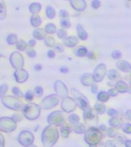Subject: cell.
I'll return each instance as SVG.
<instances>
[{
  "label": "cell",
  "mask_w": 131,
  "mask_h": 147,
  "mask_svg": "<svg viewBox=\"0 0 131 147\" xmlns=\"http://www.w3.org/2000/svg\"><path fill=\"white\" fill-rule=\"evenodd\" d=\"M16 39H17V36H16V34H11L10 35L8 36L7 38V42L9 45H14V44H16Z\"/></svg>",
  "instance_id": "cell-14"
},
{
  "label": "cell",
  "mask_w": 131,
  "mask_h": 147,
  "mask_svg": "<svg viewBox=\"0 0 131 147\" xmlns=\"http://www.w3.org/2000/svg\"><path fill=\"white\" fill-rule=\"evenodd\" d=\"M117 67L120 70H121L124 72H129L130 71V65L127 62L124 61H120L117 62Z\"/></svg>",
  "instance_id": "cell-1"
},
{
  "label": "cell",
  "mask_w": 131,
  "mask_h": 147,
  "mask_svg": "<svg viewBox=\"0 0 131 147\" xmlns=\"http://www.w3.org/2000/svg\"><path fill=\"white\" fill-rule=\"evenodd\" d=\"M34 94L37 96H41L43 94V89L41 87H37L34 89Z\"/></svg>",
  "instance_id": "cell-18"
},
{
  "label": "cell",
  "mask_w": 131,
  "mask_h": 147,
  "mask_svg": "<svg viewBox=\"0 0 131 147\" xmlns=\"http://www.w3.org/2000/svg\"><path fill=\"white\" fill-rule=\"evenodd\" d=\"M97 99H98V100L102 101V102H105V101L108 100V99H109V95H108V94L107 92L101 91V93L98 94Z\"/></svg>",
  "instance_id": "cell-6"
},
{
  "label": "cell",
  "mask_w": 131,
  "mask_h": 147,
  "mask_svg": "<svg viewBox=\"0 0 131 147\" xmlns=\"http://www.w3.org/2000/svg\"><path fill=\"white\" fill-rule=\"evenodd\" d=\"M122 56V54L119 51H115L112 53V57H113L114 59H119Z\"/></svg>",
  "instance_id": "cell-19"
},
{
  "label": "cell",
  "mask_w": 131,
  "mask_h": 147,
  "mask_svg": "<svg viewBox=\"0 0 131 147\" xmlns=\"http://www.w3.org/2000/svg\"><path fill=\"white\" fill-rule=\"evenodd\" d=\"M41 68H42V66H41V64H38L34 66V70H35V71H41Z\"/></svg>",
  "instance_id": "cell-30"
},
{
  "label": "cell",
  "mask_w": 131,
  "mask_h": 147,
  "mask_svg": "<svg viewBox=\"0 0 131 147\" xmlns=\"http://www.w3.org/2000/svg\"><path fill=\"white\" fill-rule=\"evenodd\" d=\"M55 50L57 51V52H62L64 51V48L62 47V45H55Z\"/></svg>",
  "instance_id": "cell-25"
},
{
  "label": "cell",
  "mask_w": 131,
  "mask_h": 147,
  "mask_svg": "<svg viewBox=\"0 0 131 147\" xmlns=\"http://www.w3.org/2000/svg\"><path fill=\"white\" fill-rule=\"evenodd\" d=\"M77 30H78V34L79 38L81 40H86L87 38V34L84 29V28L80 25H78V27H77Z\"/></svg>",
  "instance_id": "cell-4"
},
{
  "label": "cell",
  "mask_w": 131,
  "mask_h": 147,
  "mask_svg": "<svg viewBox=\"0 0 131 147\" xmlns=\"http://www.w3.org/2000/svg\"><path fill=\"white\" fill-rule=\"evenodd\" d=\"M116 91H117V90H116L115 89H110L108 93H109V94H110V96H117V93H114V92Z\"/></svg>",
  "instance_id": "cell-28"
},
{
  "label": "cell",
  "mask_w": 131,
  "mask_h": 147,
  "mask_svg": "<svg viewBox=\"0 0 131 147\" xmlns=\"http://www.w3.org/2000/svg\"><path fill=\"white\" fill-rule=\"evenodd\" d=\"M41 10V5L38 3H33L30 5V11L32 13H38Z\"/></svg>",
  "instance_id": "cell-8"
},
{
  "label": "cell",
  "mask_w": 131,
  "mask_h": 147,
  "mask_svg": "<svg viewBox=\"0 0 131 147\" xmlns=\"http://www.w3.org/2000/svg\"><path fill=\"white\" fill-rule=\"evenodd\" d=\"M12 93H13L15 95H16V96H22V91H20V90L18 89V87H13V88H12Z\"/></svg>",
  "instance_id": "cell-21"
},
{
  "label": "cell",
  "mask_w": 131,
  "mask_h": 147,
  "mask_svg": "<svg viewBox=\"0 0 131 147\" xmlns=\"http://www.w3.org/2000/svg\"><path fill=\"white\" fill-rule=\"evenodd\" d=\"M16 47H17V48H18V50L24 51L25 49V47H26V43H25L24 41H22V40H20V41H18V42L17 43Z\"/></svg>",
  "instance_id": "cell-15"
},
{
  "label": "cell",
  "mask_w": 131,
  "mask_h": 147,
  "mask_svg": "<svg viewBox=\"0 0 131 147\" xmlns=\"http://www.w3.org/2000/svg\"><path fill=\"white\" fill-rule=\"evenodd\" d=\"M61 16L63 18H68V14L67 12L66 11H64V10H61V13H60Z\"/></svg>",
  "instance_id": "cell-27"
},
{
  "label": "cell",
  "mask_w": 131,
  "mask_h": 147,
  "mask_svg": "<svg viewBox=\"0 0 131 147\" xmlns=\"http://www.w3.org/2000/svg\"><path fill=\"white\" fill-rule=\"evenodd\" d=\"M60 71H61V72H62V73H68V69L66 67H61V69H60Z\"/></svg>",
  "instance_id": "cell-29"
},
{
  "label": "cell",
  "mask_w": 131,
  "mask_h": 147,
  "mask_svg": "<svg viewBox=\"0 0 131 147\" xmlns=\"http://www.w3.org/2000/svg\"><path fill=\"white\" fill-rule=\"evenodd\" d=\"M33 96H34L33 93L32 91H30V90L25 94V99L28 100H32V99H33Z\"/></svg>",
  "instance_id": "cell-22"
},
{
  "label": "cell",
  "mask_w": 131,
  "mask_h": 147,
  "mask_svg": "<svg viewBox=\"0 0 131 147\" xmlns=\"http://www.w3.org/2000/svg\"><path fill=\"white\" fill-rule=\"evenodd\" d=\"M64 45L68 47H74L76 45H78V40L74 36H71L68 37V38L65 39L64 41Z\"/></svg>",
  "instance_id": "cell-3"
},
{
  "label": "cell",
  "mask_w": 131,
  "mask_h": 147,
  "mask_svg": "<svg viewBox=\"0 0 131 147\" xmlns=\"http://www.w3.org/2000/svg\"><path fill=\"white\" fill-rule=\"evenodd\" d=\"M45 31L49 34H54L56 31V28L54 24H48V25L45 27Z\"/></svg>",
  "instance_id": "cell-12"
},
{
  "label": "cell",
  "mask_w": 131,
  "mask_h": 147,
  "mask_svg": "<svg viewBox=\"0 0 131 147\" xmlns=\"http://www.w3.org/2000/svg\"><path fill=\"white\" fill-rule=\"evenodd\" d=\"M26 53L28 55V57H34L35 55H36V53H35V51L33 49H28V50H27Z\"/></svg>",
  "instance_id": "cell-23"
},
{
  "label": "cell",
  "mask_w": 131,
  "mask_h": 147,
  "mask_svg": "<svg viewBox=\"0 0 131 147\" xmlns=\"http://www.w3.org/2000/svg\"><path fill=\"white\" fill-rule=\"evenodd\" d=\"M66 35L67 33L64 30L60 29L59 31L57 32V36L59 37L60 38H66Z\"/></svg>",
  "instance_id": "cell-20"
},
{
  "label": "cell",
  "mask_w": 131,
  "mask_h": 147,
  "mask_svg": "<svg viewBox=\"0 0 131 147\" xmlns=\"http://www.w3.org/2000/svg\"><path fill=\"white\" fill-rule=\"evenodd\" d=\"M48 57H50V58H53V57H55V53L54 51L52 50H50V51H48Z\"/></svg>",
  "instance_id": "cell-26"
},
{
  "label": "cell",
  "mask_w": 131,
  "mask_h": 147,
  "mask_svg": "<svg viewBox=\"0 0 131 147\" xmlns=\"http://www.w3.org/2000/svg\"><path fill=\"white\" fill-rule=\"evenodd\" d=\"M28 43H29L28 44V45H29V46H31V47L35 45V41H34V40H33V39H32V40H31V41H30Z\"/></svg>",
  "instance_id": "cell-32"
},
{
  "label": "cell",
  "mask_w": 131,
  "mask_h": 147,
  "mask_svg": "<svg viewBox=\"0 0 131 147\" xmlns=\"http://www.w3.org/2000/svg\"><path fill=\"white\" fill-rule=\"evenodd\" d=\"M34 36L37 39H43L45 38V32L42 29H37L34 31L33 33Z\"/></svg>",
  "instance_id": "cell-9"
},
{
  "label": "cell",
  "mask_w": 131,
  "mask_h": 147,
  "mask_svg": "<svg viewBox=\"0 0 131 147\" xmlns=\"http://www.w3.org/2000/svg\"><path fill=\"white\" fill-rule=\"evenodd\" d=\"M108 77L110 79H111L112 80H116L118 77H120V74H118L117 71H114V70H111V71H109L108 73Z\"/></svg>",
  "instance_id": "cell-13"
},
{
  "label": "cell",
  "mask_w": 131,
  "mask_h": 147,
  "mask_svg": "<svg viewBox=\"0 0 131 147\" xmlns=\"http://www.w3.org/2000/svg\"><path fill=\"white\" fill-rule=\"evenodd\" d=\"M100 2H99L98 0H94L93 2H92V6L94 9H98L99 6H100Z\"/></svg>",
  "instance_id": "cell-24"
},
{
  "label": "cell",
  "mask_w": 131,
  "mask_h": 147,
  "mask_svg": "<svg viewBox=\"0 0 131 147\" xmlns=\"http://www.w3.org/2000/svg\"><path fill=\"white\" fill-rule=\"evenodd\" d=\"M31 23H32V26H34V27L38 26L41 23V18L39 16H32V19H31Z\"/></svg>",
  "instance_id": "cell-7"
},
{
  "label": "cell",
  "mask_w": 131,
  "mask_h": 147,
  "mask_svg": "<svg viewBox=\"0 0 131 147\" xmlns=\"http://www.w3.org/2000/svg\"><path fill=\"white\" fill-rule=\"evenodd\" d=\"M5 16V8L4 2L0 0V19H4Z\"/></svg>",
  "instance_id": "cell-10"
},
{
  "label": "cell",
  "mask_w": 131,
  "mask_h": 147,
  "mask_svg": "<svg viewBox=\"0 0 131 147\" xmlns=\"http://www.w3.org/2000/svg\"><path fill=\"white\" fill-rule=\"evenodd\" d=\"M71 4H72L74 9H78V10L84 9L85 5H86L84 0H72L71 1Z\"/></svg>",
  "instance_id": "cell-2"
},
{
  "label": "cell",
  "mask_w": 131,
  "mask_h": 147,
  "mask_svg": "<svg viewBox=\"0 0 131 147\" xmlns=\"http://www.w3.org/2000/svg\"><path fill=\"white\" fill-rule=\"evenodd\" d=\"M45 42L48 46H53L55 45V40L54 38H52L51 37H48L46 38V39L45 40Z\"/></svg>",
  "instance_id": "cell-17"
},
{
  "label": "cell",
  "mask_w": 131,
  "mask_h": 147,
  "mask_svg": "<svg viewBox=\"0 0 131 147\" xmlns=\"http://www.w3.org/2000/svg\"><path fill=\"white\" fill-rule=\"evenodd\" d=\"M97 85H93V87H92V89H91V91L92 93H97Z\"/></svg>",
  "instance_id": "cell-31"
},
{
  "label": "cell",
  "mask_w": 131,
  "mask_h": 147,
  "mask_svg": "<svg viewBox=\"0 0 131 147\" xmlns=\"http://www.w3.org/2000/svg\"><path fill=\"white\" fill-rule=\"evenodd\" d=\"M61 25L63 28H68L71 26V23L69 22L66 18H63V19L61 21Z\"/></svg>",
  "instance_id": "cell-16"
},
{
  "label": "cell",
  "mask_w": 131,
  "mask_h": 147,
  "mask_svg": "<svg viewBox=\"0 0 131 147\" xmlns=\"http://www.w3.org/2000/svg\"><path fill=\"white\" fill-rule=\"evenodd\" d=\"M87 48L84 47V46H81L80 48H78V50L75 51V54L77 55V56L78 57H84L85 55H87Z\"/></svg>",
  "instance_id": "cell-5"
},
{
  "label": "cell",
  "mask_w": 131,
  "mask_h": 147,
  "mask_svg": "<svg viewBox=\"0 0 131 147\" xmlns=\"http://www.w3.org/2000/svg\"><path fill=\"white\" fill-rule=\"evenodd\" d=\"M46 15H47V16H48L50 19H51V18H53L55 17V12L52 7L48 6V8L46 9Z\"/></svg>",
  "instance_id": "cell-11"
}]
</instances>
